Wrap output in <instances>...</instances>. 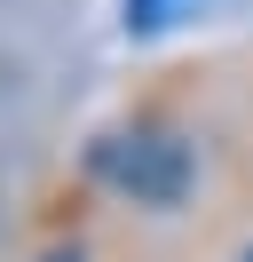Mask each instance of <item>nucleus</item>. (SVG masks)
Listing matches in <instances>:
<instances>
[{
    "label": "nucleus",
    "instance_id": "1",
    "mask_svg": "<svg viewBox=\"0 0 253 262\" xmlns=\"http://www.w3.org/2000/svg\"><path fill=\"white\" fill-rule=\"evenodd\" d=\"M79 167H87V183L103 199H119V207L182 214L190 199H198V183H206V143H198V127H182L174 112L135 103V112L103 119V127L87 135Z\"/></svg>",
    "mask_w": 253,
    "mask_h": 262
},
{
    "label": "nucleus",
    "instance_id": "2",
    "mask_svg": "<svg viewBox=\"0 0 253 262\" xmlns=\"http://www.w3.org/2000/svg\"><path fill=\"white\" fill-rule=\"evenodd\" d=\"M214 0H119V24L135 40H150V32H174V24H190V16H206Z\"/></svg>",
    "mask_w": 253,
    "mask_h": 262
},
{
    "label": "nucleus",
    "instance_id": "3",
    "mask_svg": "<svg viewBox=\"0 0 253 262\" xmlns=\"http://www.w3.org/2000/svg\"><path fill=\"white\" fill-rule=\"evenodd\" d=\"M32 262H95V246H87V238H47Z\"/></svg>",
    "mask_w": 253,
    "mask_h": 262
},
{
    "label": "nucleus",
    "instance_id": "4",
    "mask_svg": "<svg viewBox=\"0 0 253 262\" xmlns=\"http://www.w3.org/2000/svg\"><path fill=\"white\" fill-rule=\"evenodd\" d=\"M221 262H253V230H245V238H237V246H230Z\"/></svg>",
    "mask_w": 253,
    "mask_h": 262
}]
</instances>
